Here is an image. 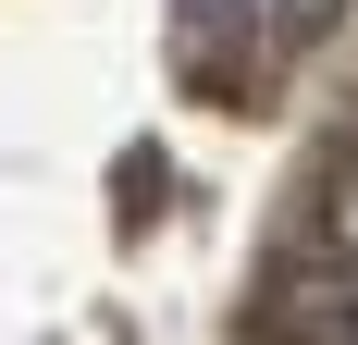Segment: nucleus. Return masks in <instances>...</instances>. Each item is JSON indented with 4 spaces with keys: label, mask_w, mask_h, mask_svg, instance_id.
I'll return each instance as SVG.
<instances>
[{
    "label": "nucleus",
    "mask_w": 358,
    "mask_h": 345,
    "mask_svg": "<svg viewBox=\"0 0 358 345\" xmlns=\"http://www.w3.org/2000/svg\"><path fill=\"white\" fill-rule=\"evenodd\" d=\"M322 235H334V247H346V259H358V161L334 172V198H322Z\"/></svg>",
    "instance_id": "f03ea898"
},
{
    "label": "nucleus",
    "mask_w": 358,
    "mask_h": 345,
    "mask_svg": "<svg viewBox=\"0 0 358 345\" xmlns=\"http://www.w3.org/2000/svg\"><path fill=\"white\" fill-rule=\"evenodd\" d=\"M272 333L285 345H358V259L334 247V259H296L285 284H272Z\"/></svg>",
    "instance_id": "f257e3e1"
}]
</instances>
